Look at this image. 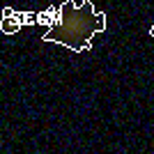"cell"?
<instances>
[{"label": "cell", "instance_id": "3957f363", "mask_svg": "<svg viewBox=\"0 0 154 154\" xmlns=\"http://www.w3.org/2000/svg\"><path fill=\"white\" fill-rule=\"evenodd\" d=\"M149 35H152V37H154V26H152V28H149Z\"/></svg>", "mask_w": 154, "mask_h": 154}, {"label": "cell", "instance_id": "7a4b0ae2", "mask_svg": "<svg viewBox=\"0 0 154 154\" xmlns=\"http://www.w3.org/2000/svg\"><path fill=\"white\" fill-rule=\"evenodd\" d=\"M12 19H14V16H12ZM0 28H2V32H12V35H14V32H19L23 26H21V23H19L16 19H14V21H9V19H2V26H0Z\"/></svg>", "mask_w": 154, "mask_h": 154}, {"label": "cell", "instance_id": "6da1fadb", "mask_svg": "<svg viewBox=\"0 0 154 154\" xmlns=\"http://www.w3.org/2000/svg\"><path fill=\"white\" fill-rule=\"evenodd\" d=\"M106 30V14L97 12L90 0L83 5H76L74 0H67L60 7V23L44 35V42H55L71 51H88L92 46V37L97 32Z\"/></svg>", "mask_w": 154, "mask_h": 154}]
</instances>
